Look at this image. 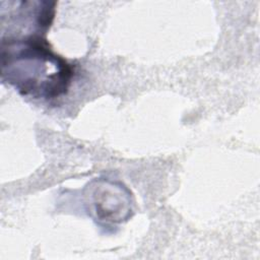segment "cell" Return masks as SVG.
Wrapping results in <instances>:
<instances>
[{
	"label": "cell",
	"mask_w": 260,
	"mask_h": 260,
	"mask_svg": "<svg viewBox=\"0 0 260 260\" xmlns=\"http://www.w3.org/2000/svg\"><path fill=\"white\" fill-rule=\"evenodd\" d=\"M73 69L43 36L1 38V78L22 95L53 100L68 91Z\"/></svg>",
	"instance_id": "6da1fadb"
},
{
	"label": "cell",
	"mask_w": 260,
	"mask_h": 260,
	"mask_svg": "<svg viewBox=\"0 0 260 260\" xmlns=\"http://www.w3.org/2000/svg\"><path fill=\"white\" fill-rule=\"evenodd\" d=\"M128 189L111 181H99L92 186V206L96 218L106 222H121L130 216L131 199Z\"/></svg>",
	"instance_id": "7a4b0ae2"
}]
</instances>
